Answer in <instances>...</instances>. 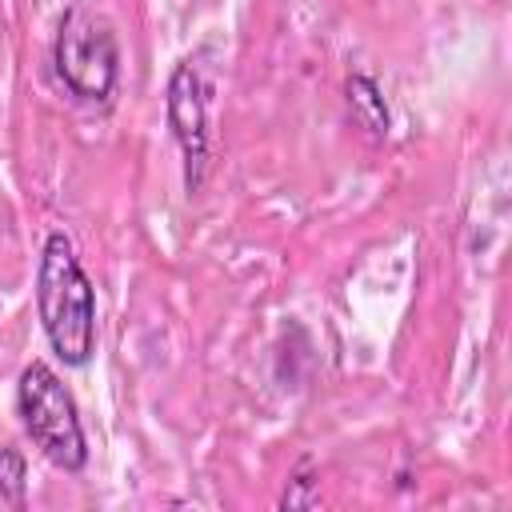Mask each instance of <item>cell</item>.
Returning a JSON list of instances; mask_svg holds the SVG:
<instances>
[{
    "label": "cell",
    "mask_w": 512,
    "mask_h": 512,
    "mask_svg": "<svg viewBox=\"0 0 512 512\" xmlns=\"http://www.w3.org/2000/svg\"><path fill=\"white\" fill-rule=\"evenodd\" d=\"M36 312L52 352L68 368H84L96 352V288L64 232H48L40 248Z\"/></svg>",
    "instance_id": "1"
},
{
    "label": "cell",
    "mask_w": 512,
    "mask_h": 512,
    "mask_svg": "<svg viewBox=\"0 0 512 512\" xmlns=\"http://www.w3.org/2000/svg\"><path fill=\"white\" fill-rule=\"evenodd\" d=\"M16 412H20V424L32 436V444L56 468L80 472L88 464V440H84V424H80L76 400L44 360H32L20 372V380H16Z\"/></svg>",
    "instance_id": "2"
},
{
    "label": "cell",
    "mask_w": 512,
    "mask_h": 512,
    "mask_svg": "<svg viewBox=\"0 0 512 512\" xmlns=\"http://www.w3.org/2000/svg\"><path fill=\"white\" fill-rule=\"evenodd\" d=\"M52 64L60 84L76 100L104 104L116 92V76H120V44L112 24L88 8H68L56 28Z\"/></svg>",
    "instance_id": "3"
},
{
    "label": "cell",
    "mask_w": 512,
    "mask_h": 512,
    "mask_svg": "<svg viewBox=\"0 0 512 512\" xmlns=\"http://www.w3.org/2000/svg\"><path fill=\"white\" fill-rule=\"evenodd\" d=\"M168 128L184 152V184L188 192H196L208 168V108H204L200 76L188 60L176 64L168 80Z\"/></svg>",
    "instance_id": "4"
},
{
    "label": "cell",
    "mask_w": 512,
    "mask_h": 512,
    "mask_svg": "<svg viewBox=\"0 0 512 512\" xmlns=\"http://www.w3.org/2000/svg\"><path fill=\"white\" fill-rule=\"evenodd\" d=\"M344 100H348L352 120H356L372 140H384V136H388L392 116H388V104H384V96H380V88H376L372 76L352 72L348 84H344Z\"/></svg>",
    "instance_id": "5"
},
{
    "label": "cell",
    "mask_w": 512,
    "mask_h": 512,
    "mask_svg": "<svg viewBox=\"0 0 512 512\" xmlns=\"http://www.w3.org/2000/svg\"><path fill=\"white\" fill-rule=\"evenodd\" d=\"M28 504V468L24 456L0 448V512H20Z\"/></svg>",
    "instance_id": "6"
}]
</instances>
